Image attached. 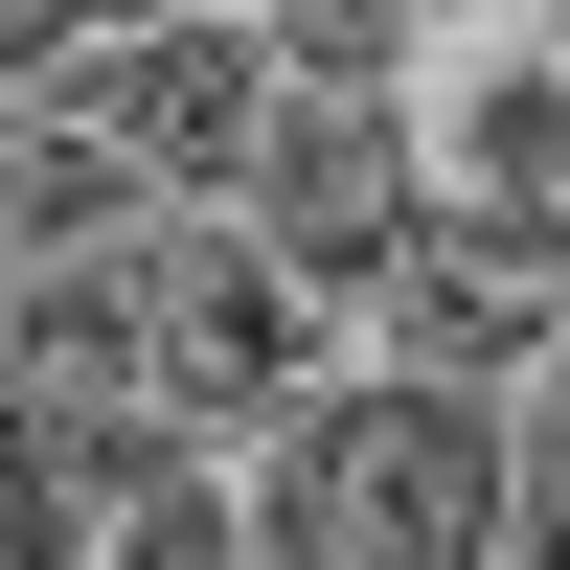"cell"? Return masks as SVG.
Wrapping results in <instances>:
<instances>
[{
    "label": "cell",
    "mask_w": 570,
    "mask_h": 570,
    "mask_svg": "<svg viewBox=\"0 0 570 570\" xmlns=\"http://www.w3.org/2000/svg\"><path fill=\"white\" fill-rule=\"evenodd\" d=\"M91 570H252V502L206 480V434H183V411L91 480Z\"/></svg>",
    "instance_id": "obj_8"
},
{
    "label": "cell",
    "mask_w": 570,
    "mask_h": 570,
    "mask_svg": "<svg viewBox=\"0 0 570 570\" xmlns=\"http://www.w3.org/2000/svg\"><path fill=\"white\" fill-rule=\"evenodd\" d=\"M115 23H183V0H115Z\"/></svg>",
    "instance_id": "obj_12"
},
{
    "label": "cell",
    "mask_w": 570,
    "mask_h": 570,
    "mask_svg": "<svg viewBox=\"0 0 570 570\" xmlns=\"http://www.w3.org/2000/svg\"><path fill=\"white\" fill-rule=\"evenodd\" d=\"M297 274L252 252V228H160V411L183 434H252V411H297Z\"/></svg>",
    "instance_id": "obj_4"
},
{
    "label": "cell",
    "mask_w": 570,
    "mask_h": 570,
    "mask_svg": "<svg viewBox=\"0 0 570 570\" xmlns=\"http://www.w3.org/2000/svg\"><path fill=\"white\" fill-rule=\"evenodd\" d=\"M274 23V69H320V91H389V23L411 0H252Z\"/></svg>",
    "instance_id": "obj_10"
},
{
    "label": "cell",
    "mask_w": 570,
    "mask_h": 570,
    "mask_svg": "<svg viewBox=\"0 0 570 570\" xmlns=\"http://www.w3.org/2000/svg\"><path fill=\"white\" fill-rule=\"evenodd\" d=\"M137 183H160V160H137V137H91L69 115V91H46V115H0V252H115V228H137Z\"/></svg>",
    "instance_id": "obj_7"
},
{
    "label": "cell",
    "mask_w": 570,
    "mask_h": 570,
    "mask_svg": "<svg viewBox=\"0 0 570 570\" xmlns=\"http://www.w3.org/2000/svg\"><path fill=\"white\" fill-rule=\"evenodd\" d=\"M0 365L46 411H160V252H46L0 297Z\"/></svg>",
    "instance_id": "obj_6"
},
{
    "label": "cell",
    "mask_w": 570,
    "mask_h": 570,
    "mask_svg": "<svg viewBox=\"0 0 570 570\" xmlns=\"http://www.w3.org/2000/svg\"><path fill=\"white\" fill-rule=\"evenodd\" d=\"M502 525H525V456H502L480 389L365 365V389L297 411V548L320 570H502Z\"/></svg>",
    "instance_id": "obj_1"
},
{
    "label": "cell",
    "mask_w": 570,
    "mask_h": 570,
    "mask_svg": "<svg viewBox=\"0 0 570 570\" xmlns=\"http://www.w3.org/2000/svg\"><path fill=\"white\" fill-rule=\"evenodd\" d=\"M274 91H297V69H274V23H252V0H183V23H115V46H91V69H69V115H91V137H137L160 183H252Z\"/></svg>",
    "instance_id": "obj_3"
},
{
    "label": "cell",
    "mask_w": 570,
    "mask_h": 570,
    "mask_svg": "<svg viewBox=\"0 0 570 570\" xmlns=\"http://www.w3.org/2000/svg\"><path fill=\"white\" fill-rule=\"evenodd\" d=\"M456 206H525L570 252V69H548V46H502V69L456 91Z\"/></svg>",
    "instance_id": "obj_9"
},
{
    "label": "cell",
    "mask_w": 570,
    "mask_h": 570,
    "mask_svg": "<svg viewBox=\"0 0 570 570\" xmlns=\"http://www.w3.org/2000/svg\"><path fill=\"white\" fill-rule=\"evenodd\" d=\"M411 228H434V160H411V115L389 91H274V137H252V252L297 274V297H389L411 274Z\"/></svg>",
    "instance_id": "obj_2"
},
{
    "label": "cell",
    "mask_w": 570,
    "mask_h": 570,
    "mask_svg": "<svg viewBox=\"0 0 570 570\" xmlns=\"http://www.w3.org/2000/svg\"><path fill=\"white\" fill-rule=\"evenodd\" d=\"M548 320H570V252L525 206H456L434 183V228H411V274H389V343H434V365H548Z\"/></svg>",
    "instance_id": "obj_5"
},
{
    "label": "cell",
    "mask_w": 570,
    "mask_h": 570,
    "mask_svg": "<svg viewBox=\"0 0 570 570\" xmlns=\"http://www.w3.org/2000/svg\"><path fill=\"white\" fill-rule=\"evenodd\" d=\"M91 46H115V0H0V115H46Z\"/></svg>",
    "instance_id": "obj_11"
}]
</instances>
